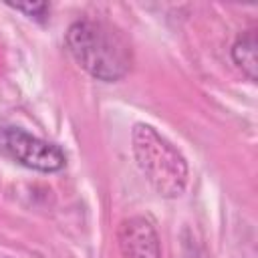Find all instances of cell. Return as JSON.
Segmentation results:
<instances>
[{
  "instance_id": "cell-1",
  "label": "cell",
  "mask_w": 258,
  "mask_h": 258,
  "mask_svg": "<svg viewBox=\"0 0 258 258\" xmlns=\"http://www.w3.org/2000/svg\"><path fill=\"white\" fill-rule=\"evenodd\" d=\"M64 42L79 67L99 81H119L131 71L133 52L127 38L103 20L83 18L73 22Z\"/></svg>"
},
{
  "instance_id": "cell-2",
  "label": "cell",
  "mask_w": 258,
  "mask_h": 258,
  "mask_svg": "<svg viewBox=\"0 0 258 258\" xmlns=\"http://www.w3.org/2000/svg\"><path fill=\"white\" fill-rule=\"evenodd\" d=\"M131 143L137 167L149 185L163 198H177L187 185V161L177 147L145 123L133 127Z\"/></svg>"
},
{
  "instance_id": "cell-3",
  "label": "cell",
  "mask_w": 258,
  "mask_h": 258,
  "mask_svg": "<svg viewBox=\"0 0 258 258\" xmlns=\"http://www.w3.org/2000/svg\"><path fill=\"white\" fill-rule=\"evenodd\" d=\"M0 153L24 167L44 173L58 171L67 163V155L58 145L30 135L18 127H0Z\"/></svg>"
},
{
  "instance_id": "cell-4",
  "label": "cell",
  "mask_w": 258,
  "mask_h": 258,
  "mask_svg": "<svg viewBox=\"0 0 258 258\" xmlns=\"http://www.w3.org/2000/svg\"><path fill=\"white\" fill-rule=\"evenodd\" d=\"M117 238L125 258H161L157 232L151 222L141 216L125 220Z\"/></svg>"
},
{
  "instance_id": "cell-5",
  "label": "cell",
  "mask_w": 258,
  "mask_h": 258,
  "mask_svg": "<svg viewBox=\"0 0 258 258\" xmlns=\"http://www.w3.org/2000/svg\"><path fill=\"white\" fill-rule=\"evenodd\" d=\"M232 58L248 75L250 81H256L258 77V34L254 28L242 32L236 38L232 46Z\"/></svg>"
},
{
  "instance_id": "cell-6",
  "label": "cell",
  "mask_w": 258,
  "mask_h": 258,
  "mask_svg": "<svg viewBox=\"0 0 258 258\" xmlns=\"http://www.w3.org/2000/svg\"><path fill=\"white\" fill-rule=\"evenodd\" d=\"M10 6L20 10V12H26L28 16H34V18H44V14L48 12V4H44V2H36V4H10Z\"/></svg>"
}]
</instances>
